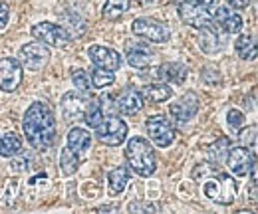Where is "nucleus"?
<instances>
[{"label": "nucleus", "mask_w": 258, "mask_h": 214, "mask_svg": "<svg viewBox=\"0 0 258 214\" xmlns=\"http://www.w3.org/2000/svg\"><path fill=\"white\" fill-rule=\"evenodd\" d=\"M107 183H109V192L111 194H121L129 184V171L125 167H117V169L109 171Z\"/></svg>", "instance_id": "21"}, {"label": "nucleus", "mask_w": 258, "mask_h": 214, "mask_svg": "<svg viewBox=\"0 0 258 214\" xmlns=\"http://www.w3.org/2000/svg\"><path fill=\"white\" fill-rule=\"evenodd\" d=\"M203 192H205L207 198H211L219 204H232L234 198H236V181L230 175L213 177L205 183Z\"/></svg>", "instance_id": "3"}, {"label": "nucleus", "mask_w": 258, "mask_h": 214, "mask_svg": "<svg viewBox=\"0 0 258 214\" xmlns=\"http://www.w3.org/2000/svg\"><path fill=\"white\" fill-rule=\"evenodd\" d=\"M129 212H157L159 210V206L157 204H153V202H141V200H133V202H129L127 206Z\"/></svg>", "instance_id": "30"}, {"label": "nucleus", "mask_w": 258, "mask_h": 214, "mask_svg": "<svg viewBox=\"0 0 258 214\" xmlns=\"http://www.w3.org/2000/svg\"><path fill=\"white\" fill-rule=\"evenodd\" d=\"M254 133H256V127H254V125H252L250 129H244V131L240 133V141H242L244 145L250 143V147L254 149V143H256V135H254Z\"/></svg>", "instance_id": "33"}, {"label": "nucleus", "mask_w": 258, "mask_h": 214, "mask_svg": "<svg viewBox=\"0 0 258 214\" xmlns=\"http://www.w3.org/2000/svg\"><path fill=\"white\" fill-rule=\"evenodd\" d=\"M88 56H90V60L94 61L96 67H103V69H109V72H115V69L121 67V56L115 50H111V48L90 46Z\"/></svg>", "instance_id": "14"}, {"label": "nucleus", "mask_w": 258, "mask_h": 214, "mask_svg": "<svg viewBox=\"0 0 258 214\" xmlns=\"http://www.w3.org/2000/svg\"><path fill=\"white\" fill-rule=\"evenodd\" d=\"M179 16L183 18L185 24L193 26V28H203L211 24V14L209 8L197 4L195 0H183L179 4Z\"/></svg>", "instance_id": "12"}, {"label": "nucleus", "mask_w": 258, "mask_h": 214, "mask_svg": "<svg viewBox=\"0 0 258 214\" xmlns=\"http://www.w3.org/2000/svg\"><path fill=\"white\" fill-rule=\"evenodd\" d=\"M72 82H74V88H76L78 92L90 93V90H92L90 76H88V72H84V69H74V72H72Z\"/></svg>", "instance_id": "29"}, {"label": "nucleus", "mask_w": 258, "mask_h": 214, "mask_svg": "<svg viewBox=\"0 0 258 214\" xmlns=\"http://www.w3.org/2000/svg\"><path fill=\"white\" fill-rule=\"evenodd\" d=\"M157 76L161 78L165 84H183L187 80V67L179 61H171V63H163L157 72Z\"/></svg>", "instance_id": "20"}, {"label": "nucleus", "mask_w": 258, "mask_h": 214, "mask_svg": "<svg viewBox=\"0 0 258 214\" xmlns=\"http://www.w3.org/2000/svg\"><path fill=\"white\" fill-rule=\"evenodd\" d=\"M96 135L101 143L109 147H117L127 139V123L115 115H109L96 127Z\"/></svg>", "instance_id": "4"}, {"label": "nucleus", "mask_w": 258, "mask_h": 214, "mask_svg": "<svg viewBox=\"0 0 258 214\" xmlns=\"http://www.w3.org/2000/svg\"><path fill=\"white\" fill-rule=\"evenodd\" d=\"M22 129H24L26 141L38 151H44V149L52 147L54 141H56L54 113L42 101H36L28 107V111L24 115V121H22Z\"/></svg>", "instance_id": "1"}, {"label": "nucleus", "mask_w": 258, "mask_h": 214, "mask_svg": "<svg viewBox=\"0 0 258 214\" xmlns=\"http://www.w3.org/2000/svg\"><path fill=\"white\" fill-rule=\"evenodd\" d=\"M90 82H92V88L103 90V88H107V86H111V84L115 82V76H113V72H109V69L96 67V69L92 72V76H90Z\"/></svg>", "instance_id": "27"}, {"label": "nucleus", "mask_w": 258, "mask_h": 214, "mask_svg": "<svg viewBox=\"0 0 258 214\" xmlns=\"http://www.w3.org/2000/svg\"><path fill=\"white\" fill-rule=\"evenodd\" d=\"M147 135L157 147H169L175 141V127L165 115H151L147 119Z\"/></svg>", "instance_id": "7"}, {"label": "nucleus", "mask_w": 258, "mask_h": 214, "mask_svg": "<svg viewBox=\"0 0 258 214\" xmlns=\"http://www.w3.org/2000/svg\"><path fill=\"white\" fill-rule=\"evenodd\" d=\"M129 167L139 175V177H151L157 169V159L151 143L143 137H133L129 139L127 149H125Z\"/></svg>", "instance_id": "2"}, {"label": "nucleus", "mask_w": 258, "mask_h": 214, "mask_svg": "<svg viewBox=\"0 0 258 214\" xmlns=\"http://www.w3.org/2000/svg\"><path fill=\"white\" fill-rule=\"evenodd\" d=\"M226 163L232 175L236 177H246L248 173H252L256 161H254V153L248 151L246 147H234L226 155Z\"/></svg>", "instance_id": "10"}, {"label": "nucleus", "mask_w": 258, "mask_h": 214, "mask_svg": "<svg viewBox=\"0 0 258 214\" xmlns=\"http://www.w3.org/2000/svg\"><path fill=\"white\" fill-rule=\"evenodd\" d=\"M199 111V95L197 93H185L181 99H177L175 103H171L169 113L177 123H187L191 121Z\"/></svg>", "instance_id": "13"}, {"label": "nucleus", "mask_w": 258, "mask_h": 214, "mask_svg": "<svg viewBox=\"0 0 258 214\" xmlns=\"http://www.w3.org/2000/svg\"><path fill=\"white\" fill-rule=\"evenodd\" d=\"M232 8H246L250 4V0H226Z\"/></svg>", "instance_id": "36"}, {"label": "nucleus", "mask_w": 258, "mask_h": 214, "mask_svg": "<svg viewBox=\"0 0 258 214\" xmlns=\"http://www.w3.org/2000/svg\"><path fill=\"white\" fill-rule=\"evenodd\" d=\"M22 151V139L14 133H8V135H2L0 137V157H14Z\"/></svg>", "instance_id": "22"}, {"label": "nucleus", "mask_w": 258, "mask_h": 214, "mask_svg": "<svg viewBox=\"0 0 258 214\" xmlns=\"http://www.w3.org/2000/svg\"><path fill=\"white\" fill-rule=\"evenodd\" d=\"M84 121L88 123L92 129H96L97 125L103 121V111H101V105L97 103L96 99H92V101H90V105H88V109H86V113H84Z\"/></svg>", "instance_id": "28"}, {"label": "nucleus", "mask_w": 258, "mask_h": 214, "mask_svg": "<svg viewBox=\"0 0 258 214\" xmlns=\"http://www.w3.org/2000/svg\"><path fill=\"white\" fill-rule=\"evenodd\" d=\"M8 16H10V8H8L4 2H0V30L6 26V22H8Z\"/></svg>", "instance_id": "35"}, {"label": "nucleus", "mask_w": 258, "mask_h": 214, "mask_svg": "<svg viewBox=\"0 0 258 214\" xmlns=\"http://www.w3.org/2000/svg\"><path fill=\"white\" fill-rule=\"evenodd\" d=\"M117 109L125 115H133L143 107V93L135 88H127L125 92L117 97Z\"/></svg>", "instance_id": "17"}, {"label": "nucleus", "mask_w": 258, "mask_h": 214, "mask_svg": "<svg viewBox=\"0 0 258 214\" xmlns=\"http://www.w3.org/2000/svg\"><path fill=\"white\" fill-rule=\"evenodd\" d=\"M215 26L219 30L226 32V34H238L242 30V18L238 12H234L232 8L228 6H223V8H217V14H215Z\"/></svg>", "instance_id": "16"}, {"label": "nucleus", "mask_w": 258, "mask_h": 214, "mask_svg": "<svg viewBox=\"0 0 258 214\" xmlns=\"http://www.w3.org/2000/svg\"><path fill=\"white\" fill-rule=\"evenodd\" d=\"M60 167H62V173L66 177L74 175L78 171V167H80V157L74 153L70 147H66L64 151L60 153Z\"/></svg>", "instance_id": "26"}, {"label": "nucleus", "mask_w": 258, "mask_h": 214, "mask_svg": "<svg viewBox=\"0 0 258 214\" xmlns=\"http://www.w3.org/2000/svg\"><path fill=\"white\" fill-rule=\"evenodd\" d=\"M228 125H230V129H240L242 125H244V115L238 111V109H230L228 111Z\"/></svg>", "instance_id": "32"}, {"label": "nucleus", "mask_w": 258, "mask_h": 214, "mask_svg": "<svg viewBox=\"0 0 258 214\" xmlns=\"http://www.w3.org/2000/svg\"><path fill=\"white\" fill-rule=\"evenodd\" d=\"M32 36L36 40H40L42 44H48L54 48H66L72 42V34L66 30L62 24H52V22L34 24Z\"/></svg>", "instance_id": "6"}, {"label": "nucleus", "mask_w": 258, "mask_h": 214, "mask_svg": "<svg viewBox=\"0 0 258 214\" xmlns=\"http://www.w3.org/2000/svg\"><path fill=\"white\" fill-rule=\"evenodd\" d=\"M234 50L242 60H254L256 58V42L252 36H240L234 42Z\"/></svg>", "instance_id": "23"}, {"label": "nucleus", "mask_w": 258, "mask_h": 214, "mask_svg": "<svg viewBox=\"0 0 258 214\" xmlns=\"http://www.w3.org/2000/svg\"><path fill=\"white\" fill-rule=\"evenodd\" d=\"M201 80H203V84H207V86H217V84H221V76H219V72L213 69V67H207V69L201 74Z\"/></svg>", "instance_id": "31"}, {"label": "nucleus", "mask_w": 258, "mask_h": 214, "mask_svg": "<svg viewBox=\"0 0 258 214\" xmlns=\"http://www.w3.org/2000/svg\"><path fill=\"white\" fill-rule=\"evenodd\" d=\"M131 30L135 32L139 38L151 42V44H165L171 40V30L163 22L155 18H137L131 24Z\"/></svg>", "instance_id": "5"}, {"label": "nucleus", "mask_w": 258, "mask_h": 214, "mask_svg": "<svg viewBox=\"0 0 258 214\" xmlns=\"http://www.w3.org/2000/svg\"><path fill=\"white\" fill-rule=\"evenodd\" d=\"M90 145H92V135H90V131H86V129H82V127L70 129V133H68V147L78 155V157L88 153V151H90Z\"/></svg>", "instance_id": "19"}, {"label": "nucleus", "mask_w": 258, "mask_h": 214, "mask_svg": "<svg viewBox=\"0 0 258 214\" xmlns=\"http://www.w3.org/2000/svg\"><path fill=\"white\" fill-rule=\"evenodd\" d=\"M97 210H99V212H109V210H117V206H109V204H105V206H99Z\"/></svg>", "instance_id": "38"}, {"label": "nucleus", "mask_w": 258, "mask_h": 214, "mask_svg": "<svg viewBox=\"0 0 258 214\" xmlns=\"http://www.w3.org/2000/svg\"><path fill=\"white\" fill-rule=\"evenodd\" d=\"M125 58H127V63L131 67L145 69L151 65V61L155 58V52L143 42H133V44H127V48H125Z\"/></svg>", "instance_id": "15"}, {"label": "nucleus", "mask_w": 258, "mask_h": 214, "mask_svg": "<svg viewBox=\"0 0 258 214\" xmlns=\"http://www.w3.org/2000/svg\"><path fill=\"white\" fill-rule=\"evenodd\" d=\"M10 159H14V157H10ZM28 165H30V159H28V157H20V159H14V161H12L14 171H26Z\"/></svg>", "instance_id": "34"}, {"label": "nucleus", "mask_w": 258, "mask_h": 214, "mask_svg": "<svg viewBox=\"0 0 258 214\" xmlns=\"http://www.w3.org/2000/svg\"><path fill=\"white\" fill-rule=\"evenodd\" d=\"M129 10V0H107L103 4V16L107 20H117Z\"/></svg>", "instance_id": "24"}, {"label": "nucleus", "mask_w": 258, "mask_h": 214, "mask_svg": "<svg viewBox=\"0 0 258 214\" xmlns=\"http://www.w3.org/2000/svg\"><path fill=\"white\" fill-rule=\"evenodd\" d=\"M199 46H201V50H203L205 54H217V52H221V50L225 48V40L217 34L215 28H211V24H209V26H203V28H201Z\"/></svg>", "instance_id": "18"}, {"label": "nucleus", "mask_w": 258, "mask_h": 214, "mask_svg": "<svg viewBox=\"0 0 258 214\" xmlns=\"http://www.w3.org/2000/svg\"><path fill=\"white\" fill-rule=\"evenodd\" d=\"M24 78V69L20 61L14 58H2L0 60V90L2 92H14Z\"/></svg>", "instance_id": "11"}, {"label": "nucleus", "mask_w": 258, "mask_h": 214, "mask_svg": "<svg viewBox=\"0 0 258 214\" xmlns=\"http://www.w3.org/2000/svg\"><path fill=\"white\" fill-rule=\"evenodd\" d=\"M145 95H147L149 101L161 103V101H167L173 95V90L169 88V84H151V86L145 88Z\"/></svg>", "instance_id": "25"}, {"label": "nucleus", "mask_w": 258, "mask_h": 214, "mask_svg": "<svg viewBox=\"0 0 258 214\" xmlns=\"http://www.w3.org/2000/svg\"><path fill=\"white\" fill-rule=\"evenodd\" d=\"M92 97L84 92H70L62 97V115L66 121H78L84 117Z\"/></svg>", "instance_id": "8"}, {"label": "nucleus", "mask_w": 258, "mask_h": 214, "mask_svg": "<svg viewBox=\"0 0 258 214\" xmlns=\"http://www.w3.org/2000/svg\"><path fill=\"white\" fill-rule=\"evenodd\" d=\"M195 2L201 4V6H205V8H213V6L219 4V0H195Z\"/></svg>", "instance_id": "37"}, {"label": "nucleus", "mask_w": 258, "mask_h": 214, "mask_svg": "<svg viewBox=\"0 0 258 214\" xmlns=\"http://www.w3.org/2000/svg\"><path fill=\"white\" fill-rule=\"evenodd\" d=\"M20 58H22V63L28 72H38L50 60V50L42 42H30V44L22 46Z\"/></svg>", "instance_id": "9"}]
</instances>
